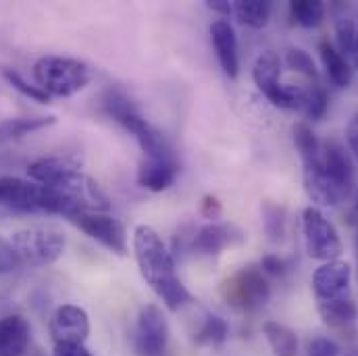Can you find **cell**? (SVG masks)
I'll return each instance as SVG.
<instances>
[{"label": "cell", "mask_w": 358, "mask_h": 356, "mask_svg": "<svg viewBox=\"0 0 358 356\" xmlns=\"http://www.w3.org/2000/svg\"><path fill=\"white\" fill-rule=\"evenodd\" d=\"M202 215L208 219H217L221 215V204L215 196H204L202 200Z\"/></svg>", "instance_id": "8d00e7d4"}, {"label": "cell", "mask_w": 358, "mask_h": 356, "mask_svg": "<svg viewBox=\"0 0 358 356\" xmlns=\"http://www.w3.org/2000/svg\"><path fill=\"white\" fill-rule=\"evenodd\" d=\"M352 279V269L344 261L323 263L313 275V290L317 300H331L348 296Z\"/></svg>", "instance_id": "5bb4252c"}, {"label": "cell", "mask_w": 358, "mask_h": 356, "mask_svg": "<svg viewBox=\"0 0 358 356\" xmlns=\"http://www.w3.org/2000/svg\"><path fill=\"white\" fill-rule=\"evenodd\" d=\"M221 296L231 308L240 313H257L268 302L271 285L259 265H248L221 283Z\"/></svg>", "instance_id": "5b68a950"}, {"label": "cell", "mask_w": 358, "mask_h": 356, "mask_svg": "<svg viewBox=\"0 0 358 356\" xmlns=\"http://www.w3.org/2000/svg\"><path fill=\"white\" fill-rule=\"evenodd\" d=\"M229 338V325L219 315H206L200 327L194 334V342L198 346H221Z\"/></svg>", "instance_id": "cb8c5ba5"}, {"label": "cell", "mask_w": 358, "mask_h": 356, "mask_svg": "<svg viewBox=\"0 0 358 356\" xmlns=\"http://www.w3.org/2000/svg\"><path fill=\"white\" fill-rule=\"evenodd\" d=\"M27 176L48 187L50 215L71 219L80 213H102L110 208V200L98 181L82 173L67 159H40L27 167Z\"/></svg>", "instance_id": "6da1fadb"}, {"label": "cell", "mask_w": 358, "mask_h": 356, "mask_svg": "<svg viewBox=\"0 0 358 356\" xmlns=\"http://www.w3.org/2000/svg\"><path fill=\"white\" fill-rule=\"evenodd\" d=\"M292 136H294V144H296V150L300 152V159L302 161H310L315 157H319L321 152V142L317 138V134L313 131V127L308 123H296L292 127Z\"/></svg>", "instance_id": "4316f807"}, {"label": "cell", "mask_w": 358, "mask_h": 356, "mask_svg": "<svg viewBox=\"0 0 358 356\" xmlns=\"http://www.w3.org/2000/svg\"><path fill=\"white\" fill-rule=\"evenodd\" d=\"M319 315L325 325L338 332L355 329L358 321V306L350 296L331 298V300H319Z\"/></svg>", "instance_id": "d6986e66"}, {"label": "cell", "mask_w": 358, "mask_h": 356, "mask_svg": "<svg viewBox=\"0 0 358 356\" xmlns=\"http://www.w3.org/2000/svg\"><path fill=\"white\" fill-rule=\"evenodd\" d=\"M357 261H358V232H357Z\"/></svg>", "instance_id": "60d3db41"}, {"label": "cell", "mask_w": 358, "mask_h": 356, "mask_svg": "<svg viewBox=\"0 0 358 356\" xmlns=\"http://www.w3.org/2000/svg\"><path fill=\"white\" fill-rule=\"evenodd\" d=\"M302 232H304V244L310 259L329 263L338 261L342 255V240L334 223L317 208L308 206L302 213Z\"/></svg>", "instance_id": "ba28073f"}, {"label": "cell", "mask_w": 358, "mask_h": 356, "mask_svg": "<svg viewBox=\"0 0 358 356\" xmlns=\"http://www.w3.org/2000/svg\"><path fill=\"white\" fill-rule=\"evenodd\" d=\"M2 76H4V80L8 82V86H13L17 92H21L25 98L36 100V102H42V104L50 102V96H48L44 90H40L36 84H29L21 73H17V71H13V69H4Z\"/></svg>", "instance_id": "f546056e"}, {"label": "cell", "mask_w": 358, "mask_h": 356, "mask_svg": "<svg viewBox=\"0 0 358 356\" xmlns=\"http://www.w3.org/2000/svg\"><path fill=\"white\" fill-rule=\"evenodd\" d=\"M285 61L289 65V69L306 76L308 80H313L315 84H319V71H317V65L313 61V57L302 50V48H287L285 50Z\"/></svg>", "instance_id": "f1b7e54d"}, {"label": "cell", "mask_w": 358, "mask_h": 356, "mask_svg": "<svg viewBox=\"0 0 358 356\" xmlns=\"http://www.w3.org/2000/svg\"><path fill=\"white\" fill-rule=\"evenodd\" d=\"M36 86L44 90L50 98H69L92 82V69L80 59L48 55L36 61L34 65Z\"/></svg>", "instance_id": "277c9868"}, {"label": "cell", "mask_w": 358, "mask_h": 356, "mask_svg": "<svg viewBox=\"0 0 358 356\" xmlns=\"http://www.w3.org/2000/svg\"><path fill=\"white\" fill-rule=\"evenodd\" d=\"M252 80H255L257 88L267 96L268 102L275 104L279 92L283 88V84H281V59L277 52L265 50L257 57L255 67H252Z\"/></svg>", "instance_id": "ac0fdd59"}, {"label": "cell", "mask_w": 358, "mask_h": 356, "mask_svg": "<svg viewBox=\"0 0 358 356\" xmlns=\"http://www.w3.org/2000/svg\"><path fill=\"white\" fill-rule=\"evenodd\" d=\"M134 257L144 281L165 302L169 311H179L192 300L187 287L176 273V259L167 250L165 242L150 225H138L134 229Z\"/></svg>", "instance_id": "7a4b0ae2"}, {"label": "cell", "mask_w": 358, "mask_h": 356, "mask_svg": "<svg viewBox=\"0 0 358 356\" xmlns=\"http://www.w3.org/2000/svg\"><path fill=\"white\" fill-rule=\"evenodd\" d=\"M69 221L78 229H82L88 238L102 244L106 250L119 257L127 252V234H125V227L117 219L102 215V213H80L71 217Z\"/></svg>", "instance_id": "30bf717a"}, {"label": "cell", "mask_w": 358, "mask_h": 356, "mask_svg": "<svg viewBox=\"0 0 358 356\" xmlns=\"http://www.w3.org/2000/svg\"><path fill=\"white\" fill-rule=\"evenodd\" d=\"M319 57H321V63L325 67L329 82L336 88H348L352 84V78H355L352 65L348 63L346 57L340 55V50L329 40H323L319 44Z\"/></svg>", "instance_id": "ffe728a7"}, {"label": "cell", "mask_w": 358, "mask_h": 356, "mask_svg": "<svg viewBox=\"0 0 358 356\" xmlns=\"http://www.w3.org/2000/svg\"><path fill=\"white\" fill-rule=\"evenodd\" d=\"M261 271L265 273V275H271V277H283L287 271H289V265H287V261H283L281 257H277V255H267V257H263V261H261Z\"/></svg>", "instance_id": "836d02e7"}, {"label": "cell", "mask_w": 358, "mask_h": 356, "mask_svg": "<svg viewBox=\"0 0 358 356\" xmlns=\"http://www.w3.org/2000/svg\"><path fill=\"white\" fill-rule=\"evenodd\" d=\"M21 265L46 267L57 263L65 252V236L52 227H27L19 229L10 238Z\"/></svg>", "instance_id": "8992f818"}, {"label": "cell", "mask_w": 358, "mask_h": 356, "mask_svg": "<svg viewBox=\"0 0 358 356\" xmlns=\"http://www.w3.org/2000/svg\"><path fill=\"white\" fill-rule=\"evenodd\" d=\"M21 267V261L15 252V248L10 246V240L0 238V275L13 273Z\"/></svg>", "instance_id": "1f68e13d"}, {"label": "cell", "mask_w": 358, "mask_h": 356, "mask_svg": "<svg viewBox=\"0 0 358 356\" xmlns=\"http://www.w3.org/2000/svg\"><path fill=\"white\" fill-rule=\"evenodd\" d=\"M57 123V117H15L0 121V144H8L21 140L34 131L50 127Z\"/></svg>", "instance_id": "44dd1931"}, {"label": "cell", "mask_w": 358, "mask_h": 356, "mask_svg": "<svg viewBox=\"0 0 358 356\" xmlns=\"http://www.w3.org/2000/svg\"><path fill=\"white\" fill-rule=\"evenodd\" d=\"M321 169L344 198H348L355 192L357 169L350 152L340 142L336 140L321 142Z\"/></svg>", "instance_id": "8fae6325"}, {"label": "cell", "mask_w": 358, "mask_h": 356, "mask_svg": "<svg viewBox=\"0 0 358 356\" xmlns=\"http://www.w3.org/2000/svg\"><path fill=\"white\" fill-rule=\"evenodd\" d=\"M31 342V327L21 315L0 319V356H25Z\"/></svg>", "instance_id": "e0dca14e"}, {"label": "cell", "mask_w": 358, "mask_h": 356, "mask_svg": "<svg viewBox=\"0 0 358 356\" xmlns=\"http://www.w3.org/2000/svg\"><path fill=\"white\" fill-rule=\"evenodd\" d=\"M210 42L217 55V61L223 73L231 80L240 73V55H238V36L234 25L227 19H217L210 25Z\"/></svg>", "instance_id": "9a60e30c"}, {"label": "cell", "mask_w": 358, "mask_h": 356, "mask_svg": "<svg viewBox=\"0 0 358 356\" xmlns=\"http://www.w3.org/2000/svg\"><path fill=\"white\" fill-rule=\"evenodd\" d=\"M55 356H92L84 344H57Z\"/></svg>", "instance_id": "d590c367"}, {"label": "cell", "mask_w": 358, "mask_h": 356, "mask_svg": "<svg viewBox=\"0 0 358 356\" xmlns=\"http://www.w3.org/2000/svg\"><path fill=\"white\" fill-rule=\"evenodd\" d=\"M169 321L157 304L140 308L136 325V353L138 356H165L169 350Z\"/></svg>", "instance_id": "9c48e42d"}, {"label": "cell", "mask_w": 358, "mask_h": 356, "mask_svg": "<svg viewBox=\"0 0 358 356\" xmlns=\"http://www.w3.org/2000/svg\"><path fill=\"white\" fill-rule=\"evenodd\" d=\"M102 106L108 113V117H113L121 127H125L138 140L146 159L176 157V152H173L169 140L163 136V131L159 127H155L148 119H144V115L138 111L134 100L123 90H108L102 98Z\"/></svg>", "instance_id": "3957f363"}, {"label": "cell", "mask_w": 358, "mask_h": 356, "mask_svg": "<svg viewBox=\"0 0 358 356\" xmlns=\"http://www.w3.org/2000/svg\"><path fill=\"white\" fill-rule=\"evenodd\" d=\"M327 106H329V96L325 88L321 84H315L310 88H304V100H302V113L313 119V121H319L325 117L327 113Z\"/></svg>", "instance_id": "83f0119b"}, {"label": "cell", "mask_w": 358, "mask_h": 356, "mask_svg": "<svg viewBox=\"0 0 358 356\" xmlns=\"http://www.w3.org/2000/svg\"><path fill=\"white\" fill-rule=\"evenodd\" d=\"M346 356H358V353H350V355H346Z\"/></svg>", "instance_id": "b9f144b4"}, {"label": "cell", "mask_w": 358, "mask_h": 356, "mask_svg": "<svg viewBox=\"0 0 358 356\" xmlns=\"http://www.w3.org/2000/svg\"><path fill=\"white\" fill-rule=\"evenodd\" d=\"M355 213L358 215V190H357V194H355Z\"/></svg>", "instance_id": "ab89813d"}, {"label": "cell", "mask_w": 358, "mask_h": 356, "mask_svg": "<svg viewBox=\"0 0 358 356\" xmlns=\"http://www.w3.org/2000/svg\"><path fill=\"white\" fill-rule=\"evenodd\" d=\"M352 61H355V65L358 67V27H357V46H355V59H352Z\"/></svg>", "instance_id": "f35d334b"}, {"label": "cell", "mask_w": 358, "mask_h": 356, "mask_svg": "<svg viewBox=\"0 0 358 356\" xmlns=\"http://www.w3.org/2000/svg\"><path fill=\"white\" fill-rule=\"evenodd\" d=\"M261 213H263V225H265V234L268 236V240L281 242L285 236V225H287L285 206L279 202H273V200H263Z\"/></svg>", "instance_id": "484cf974"}, {"label": "cell", "mask_w": 358, "mask_h": 356, "mask_svg": "<svg viewBox=\"0 0 358 356\" xmlns=\"http://www.w3.org/2000/svg\"><path fill=\"white\" fill-rule=\"evenodd\" d=\"M206 6L215 13H221V15H231L234 13V6L225 0H213V2H206Z\"/></svg>", "instance_id": "74e56055"}, {"label": "cell", "mask_w": 358, "mask_h": 356, "mask_svg": "<svg viewBox=\"0 0 358 356\" xmlns=\"http://www.w3.org/2000/svg\"><path fill=\"white\" fill-rule=\"evenodd\" d=\"M179 176L178 157L169 159H144L138 169V183L148 192L169 190Z\"/></svg>", "instance_id": "2e32d148"}, {"label": "cell", "mask_w": 358, "mask_h": 356, "mask_svg": "<svg viewBox=\"0 0 358 356\" xmlns=\"http://www.w3.org/2000/svg\"><path fill=\"white\" fill-rule=\"evenodd\" d=\"M231 6H234V15L238 17V21L252 29L265 27L273 10V4L267 0H238Z\"/></svg>", "instance_id": "7402d4cb"}, {"label": "cell", "mask_w": 358, "mask_h": 356, "mask_svg": "<svg viewBox=\"0 0 358 356\" xmlns=\"http://www.w3.org/2000/svg\"><path fill=\"white\" fill-rule=\"evenodd\" d=\"M50 336L57 344H84L90 336L88 313L78 304H61L50 317Z\"/></svg>", "instance_id": "7c38bea8"}, {"label": "cell", "mask_w": 358, "mask_h": 356, "mask_svg": "<svg viewBox=\"0 0 358 356\" xmlns=\"http://www.w3.org/2000/svg\"><path fill=\"white\" fill-rule=\"evenodd\" d=\"M263 334L275 356H298V338L289 327L277 321H267L263 325Z\"/></svg>", "instance_id": "603a6c76"}, {"label": "cell", "mask_w": 358, "mask_h": 356, "mask_svg": "<svg viewBox=\"0 0 358 356\" xmlns=\"http://www.w3.org/2000/svg\"><path fill=\"white\" fill-rule=\"evenodd\" d=\"M308 356H340V346L327 338V336H317L308 342Z\"/></svg>", "instance_id": "d6a6232c"}, {"label": "cell", "mask_w": 358, "mask_h": 356, "mask_svg": "<svg viewBox=\"0 0 358 356\" xmlns=\"http://www.w3.org/2000/svg\"><path fill=\"white\" fill-rule=\"evenodd\" d=\"M289 17L300 27H319L325 19V4L321 0H294L289 2Z\"/></svg>", "instance_id": "d4e9b609"}, {"label": "cell", "mask_w": 358, "mask_h": 356, "mask_svg": "<svg viewBox=\"0 0 358 356\" xmlns=\"http://www.w3.org/2000/svg\"><path fill=\"white\" fill-rule=\"evenodd\" d=\"M0 215H50L48 187L21 178H0Z\"/></svg>", "instance_id": "52a82bcc"}, {"label": "cell", "mask_w": 358, "mask_h": 356, "mask_svg": "<svg viewBox=\"0 0 358 356\" xmlns=\"http://www.w3.org/2000/svg\"><path fill=\"white\" fill-rule=\"evenodd\" d=\"M246 240L244 232L231 223H206L194 232L192 252L200 257H219L225 248L238 246Z\"/></svg>", "instance_id": "4fadbf2b"}, {"label": "cell", "mask_w": 358, "mask_h": 356, "mask_svg": "<svg viewBox=\"0 0 358 356\" xmlns=\"http://www.w3.org/2000/svg\"><path fill=\"white\" fill-rule=\"evenodd\" d=\"M346 142H348V152H352V157L358 161V113L350 119L346 127Z\"/></svg>", "instance_id": "e575fe53"}, {"label": "cell", "mask_w": 358, "mask_h": 356, "mask_svg": "<svg viewBox=\"0 0 358 356\" xmlns=\"http://www.w3.org/2000/svg\"><path fill=\"white\" fill-rule=\"evenodd\" d=\"M336 40H338V50L342 57L355 59V46H357V27L355 21L344 17L336 25Z\"/></svg>", "instance_id": "4dcf8cb0"}]
</instances>
